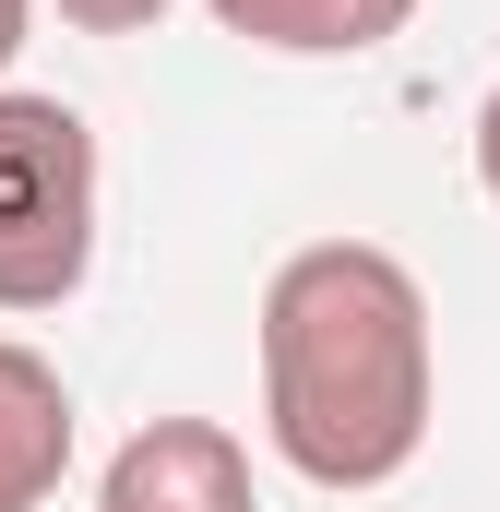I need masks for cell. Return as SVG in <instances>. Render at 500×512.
Here are the masks:
<instances>
[{
    "label": "cell",
    "mask_w": 500,
    "mask_h": 512,
    "mask_svg": "<svg viewBox=\"0 0 500 512\" xmlns=\"http://www.w3.org/2000/svg\"><path fill=\"white\" fill-rule=\"evenodd\" d=\"M441 405L429 298L381 239H310L262 286V429L310 489H381Z\"/></svg>",
    "instance_id": "6da1fadb"
},
{
    "label": "cell",
    "mask_w": 500,
    "mask_h": 512,
    "mask_svg": "<svg viewBox=\"0 0 500 512\" xmlns=\"http://www.w3.org/2000/svg\"><path fill=\"white\" fill-rule=\"evenodd\" d=\"M96 274V131L0 84V310H60Z\"/></svg>",
    "instance_id": "7a4b0ae2"
},
{
    "label": "cell",
    "mask_w": 500,
    "mask_h": 512,
    "mask_svg": "<svg viewBox=\"0 0 500 512\" xmlns=\"http://www.w3.org/2000/svg\"><path fill=\"white\" fill-rule=\"evenodd\" d=\"M96 512H250L239 429H215V417H143L108 453V477H96Z\"/></svg>",
    "instance_id": "3957f363"
},
{
    "label": "cell",
    "mask_w": 500,
    "mask_h": 512,
    "mask_svg": "<svg viewBox=\"0 0 500 512\" xmlns=\"http://www.w3.org/2000/svg\"><path fill=\"white\" fill-rule=\"evenodd\" d=\"M60 477H72V393L36 346L0 334V512H48Z\"/></svg>",
    "instance_id": "277c9868"
},
{
    "label": "cell",
    "mask_w": 500,
    "mask_h": 512,
    "mask_svg": "<svg viewBox=\"0 0 500 512\" xmlns=\"http://www.w3.org/2000/svg\"><path fill=\"white\" fill-rule=\"evenodd\" d=\"M203 12L250 48H286V60H358L417 24V0H203Z\"/></svg>",
    "instance_id": "5b68a950"
},
{
    "label": "cell",
    "mask_w": 500,
    "mask_h": 512,
    "mask_svg": "<svg viewBox=\"0 0 500 512\" xmlns=\"http://www.w3.org/2000/svg\"><path fill=\"white\" fill-rule=\"evenodd\" d=\"M167 0H60V24H84V36H143Z\"/></svg>",
    "instance_id": "8992f818"
},
{
    "label": "cell",
    "mask_w": 500,
    "mask_h": 512,
    "mask_svg": "<svg viewBox=\"0 0 500 512\" xmlns=\"http://www.w3.org/2000/svg\"><path fill=\"white\" fill-rule=\"evenodd\" d=\"M477 191L500 203V84H489V108H477Z\"/></svg>",
    "instance_id": "52a82bcc"
},
{
    "label": "cell",
    "mask_w": 500,
    "mask_h": 512,
    "mask_svg": "<svg viewBox=\"0 0 500 512\" xmlns=\"http://www.w3.org/2000/svg\"><path fill=\"white\" fill-rule=\"evenodd\" d=\"M24 12H36V0H0V72H12V48H24Z\"/></svg>",
    "instance_id": "ba28073f"
}]
</instances>
